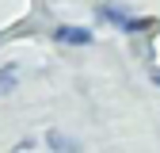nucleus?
<instances>
[{
    "label": "nucleus",
    "instance_id": "obj_1",
    "mask_svg": "<svg viewBox=\"0 0 160 153\" xmlns=\"http://www.w3.org/2000/svg\"><path fill=\"white\" fill-rule=\"evenodd\" d=\"M95 23H107V27L122 31V34H145V31L152 27V19H141V15H133L126 4L103 0V4H95Z\"/></svg>",
    "mask_w": 160,
    "mask_h": 153
},
{
    "label": "nucleus",
    "instance_id": "obj_2",
    "mask_svg": "<svg viewBox=\"0 0 160 153\" xmlns=\"http://www.w3.org/2000/svg\"><path fill=\"white\" fill-rule=\"evenodd\" d=\"M53 42H61V46H92V42H95V34H92L88 27L61 23V27H53Z\"/></svg>",
    "mask_w": 160,
    "mask_h": 153
},
{
    "label": "nucleus",
    "instance_id": "obj_3",
    "mask_svg": "<svg viewBox=\"0 0 160 153\" xmlns=\"http://www.w3.org/2000/svg\"><path fill=\"white\" fill-rule=\"evenodd\" d=\"M46 145H50L53 153H80V142L69 138V134H61V130H50V134H46Z\"/></svg>",
    "mask_w": 160,
    "mask_h": 153
},
{
    "label": "nucleus",
    "instance_id": "obj_4",
    "mask_svg": "<svg viewBox=\"0 0 160 153\" xmlns=\"http://www.w3.org/2000/svg\"><path fill=\"white\" fill-rule=\"evenodd\" d=\"M15 84H19V65H15V61L0 65V96H8Z\"/></svg>",
    "mask_w": 160,
    "mask_h": 153
},
{
    "label": "nucleus",
    "instance_id": "obj_5",
    "mask_svg": "<svg viewBox=\"0 0 160 153\" xmlns=\"http://www.w3.org/2000/svg\"><path fill=\"white\" fill-rule=\"evenodd\" d=\"M152 84H156V88H160V69H152Z\"/></svg>",
    "mask_w": 160,
    "mask_h": 153
},
{
    "label": "nucleus",
    "instance_id": "obj_6",
    "mask_svg": "<svg viewBox=\"0 0 160 153\" xmlns=\"http://www.w3.org/2000/svg\"><path fill=\"white\" fill-rule=\"evenodd\" d=\"M0 42H4V38H0Z\"/></svg>",
    "mask_w": 160,
    "mask_h": 153
}]
</instances>
